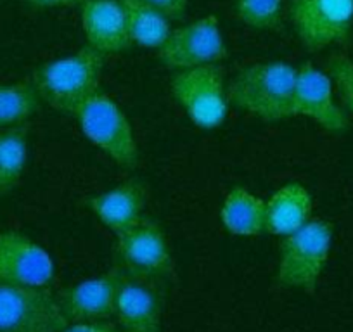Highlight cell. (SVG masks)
<instances>
[{
  "mask_svg": "<svg viewBox=\"0 0 353 332\" xmlns=\"http://www.w3.org/2000/svg\"><path fill=\"white\" fill-rule=\"evenodd\" d=\"M104 54L87 45L71 56L52 61L33 73V87L49 106L64 114H74L99 92Z\"/></svg>",
  "mask_w": 353,
  "mask_h": 332,
  "instance_id": "cell-1",
  "label": "cell"
},
{
  "mask_svg": "<svg viewBox=\"0 0 353 332\" xmlns=\"http://www.w3.org/2000/svg\"><path fill=\"white\" fill-rule=\"evenodd\" d=\"M298 68L286 63L251 64L232 80L227 99L265 121L294 116Z\"/></svg>",
  "mask_w": 353,
  "mask_h": 332,
  "instance_id": "cell-2",
  "label": "cell"
},
{
  "mask_svg": "<svg viewBox=\"0 0 353 332\" xmlns=\"http://www.w3.org/2000/svg\"><path fill=\"white\" fill-rule=\"evenodd\" d=\"M332 225L325 220H308L301 229L284 237L277 279L286 287H301L312 294L329 258Z\"/></svg>",
  "mask_w": 353,
  "mask_h": 332,
  "instance_id": "cell-3",
  "label": "cell"
},
{
  "mask_svg": "<svg viewBox=\"0 0 353 332\" xmlns=\"http://www.w3.org/2000/svg\"><path fill=\"white\" fill-rule=\"evenodd\" d=\"M117 265L128 276L165 284L175 277L172 253L158 222L141 218L117 236Z\"/></svg>",
  "mask_w": 353,
  "mask_h": 332,
  "instance_id": "cell-4",
  "label": "cell"
},
{
  "mask_svg": "<svg viewBox=\"0 0 353 332\" xmlns=\"http://www.w3.org/2000/svg\"><path fill=\"white\" fill-rule=\"evenodd\" d=\"M88 141L125 168L137 165V142L123 111L108 94L96 92L77 113Z\"/></svg>",
  "mask_w": 353,
  "mask_h": 332,
  "instance_id": "cell-5",
  "label": "cell"
},
{
  "mask_svg": "<svg viewBox=\"0 0 353 332\" xmlns=\"http://www.w3.org/2000/svg\"><path fill=\"white\" fill-rule=\"evenodd\" d=\"M172 92L176 103L199 128H216L229 111L223 70L216 64L181 70L172 78Z\"/></svg>",
  "mask_w": 353,
  "mask_h": 332,
  "instance_id": "cell-6",
  "label": "cell"
},
{
  "mask_svg": "<svg viewBox=\"0 0 353 332\" xmlns=\"http://www.w3.org/2000/svg\"><path fill=\"white\" fill-rule=\"evenodd\" d=\"M66 325L46 287L0 284V332H61Z\"/></svg>",
  "mask_w": 353,
  "mask_h": 332,
  "instance_id": "cell-7",
  "label": "cell"
},
{
  "mask_svg": "<svg viewBox=\"0 0 353 332\" xmlns=\"http://www.w3.org/2000/svg\"><path fill=\"white\" fill-rule=\"evenodd\" d=\"M290 16L301 43L315 52L348 39L353 0H293Z\"/></svg>",
  "mask_w": 353,
  "mask_h": 332,
  "instance_id": "cell-8",
  "label": "cell"
},
{
  "mask_svg": "<svg viewBox=\"0 0 353 332\" xmlns=\"http://www.w3.org/2000/svg\"><path fill=\"white\" fill-rule=\"evenodd\" d=\"M227 54L215 16H206L173 30L158 49L159 61L172 70H191L203 64H213L225 59Z\"/></svg>",
  "mask_w": 353,
  "mask_h": 332,
  "instance_id": "cell-9",
  "label": "cell"
},
{
  "mask_svg": "<svg viewBox=\"0 0 353 332\" xmlns=\"http://www.w3.org/2000/svg\"><path fill=\"white\" fill-rule=\"evenodd\" d=\"M54 279L49 253L18 232L0 234V284L46 287Z\"/></svg>",
  "mask_w": 353,
  "mask_h": 332,
  "instance_id": "cell-10",
  "label": "cell"
},
{
  "mask_svg": "<svg viewBox=\"0 0 353 332\" xmlns=\"http://www.w3.org/2000/svg\"><path fill=\"white\" fill-rule=\"evenodd\" d=\"M123 270L114 265L97 279H88L63 289L56 296L59 310L68 324L99 322L114 315V300Z\"/></svg>",
  "mask_w": 353,
  "mask_h": 332,
  "instance_id": "cell-11",
  "label": "cell"
},
{
  "mask_svg": "<svg viewBox=\"0 0 353 332\" xmlns=\"http://www.w3.org/2000/svg\"><path fill=\"white\" fill-rule=\"evenodd\" d=\"M163 284L123 272L114 315L125 332H161Z\"/></svg>",
  "mask_w": 353,
  "mask_h": 332,
  "instance_id": "cell-12",
  "label": "cell"
},
{
  "mask_svg": "<svg viewBox=\"0 0 353 332\" xmlns=\"http://www.w3.org/2000/svg\"><path fill=\"white\" fill-rule=\"evenodd\" d=\"M294 114L312 118L329 132H343L348 127L345 113L339 110L332 97L331 78L312 63H305L298 68Z\"/></svg>",
  "mask_w": 353,
  "mask_h": 332,
  "instance_id": "cell-13",
  "label": "cell"
},
{
  "mask_svg": "<svg viewBox=\"0 0 353 332\" xmlns=\"http://www.w3.org/2000/svg\"><path fill=\"white\" fill-rule=\"evenodd\" d=\"M81 26L88 45L104 56L125 50L132 43L121 0H83Z\"/></svg>",
  "mask_w": 353,
  "mask_h": 332,
  "instance_id": "cell-14",
  "label": "cell"
},
{
  "mask_svg": "<svg viewBox=\"0 0 353 332\" xmlns=\"http://www.w3.org/2000/svg\"><path fill=\"white\" fill-rule=\"evenodd\" d=\"M145 198L148 191L144 184L130 180L96 196L88 201V205L97 218L118 236L142 218L141 213L145 205Z\"/></svg>",
  "mask_w": 353,
  "mask_h": 332,
  "instance_id": "cell-15",
  "label": "cell"
},
{
  "mask_svg": "<svg viewBox=\"0 0 353 332\" xmlns=\"http://www.w3.org/2000/svg\"><path fill=\"white\" fill-rule=\"evenodd\" d=\"M312 196L300 184H288L265 203V230L274 236H291L310 220Z\"/></svg>",
  "mask_w": 353,
  "mask_h": 332,
  "instance_id": "cell-16",
  "label": "cell"
},
{
  "mask_svg": "<svg viewBox=\"0 0 353 332\" xmlns=\"http://www.w3.org/2000/svg\"><path fill=\"white\" fill-rule=\"evenodd\" d=\"M223 227L234 236H260L265 230V201L243 187H234L220 209Z\"/></svg>",
  "mask_w": 353,
  "mask_h": 332,
  "instance_id": "cell-17",
  "label": "cell"
},
{
  "mask_svg": "<svg viewBox=\"0 0 353 332\" xmlns=\"http://www.w3.org/2000/svg\"><path fill=\"white\" fill-rule=\"evenodd\" d=\"M127 12L132 43L148 49H159L168 39L170 19L149 0H121Z\"/></svg>",
  "mask_w": 353,
  "mask_h": 332,
  "instance_id": "cell-18",
  "label": "cell"
},
{
  "mask_svg": "<svg viewBox=\"0 0 353 332\" xmlns=\"http://www.w3.org/2000/svg\"><path fill=\"white\" fill-rule=\"evenodd\" d=\"M26 127H14L0 134V196L18 185L26 165Z\"/></svg>",
  "mask_w": 353,
  "mask_h": 332,
  "instance_id": "cell-19",
  "label": "cell"
},
{
  "mask_svg": "<svg viewBox=\"0 0 353 332\" xmlns=\"http://www.w3.org/2000/svg\"><path fill=\"white\" fill-rule=\"evenodd\" d=\"M37 97L33 83L0 87V127L25 121L37 110Z\"/></svg>",
  "mask_w": 353,
  "mask_h": 332,
  "instance_id": "cell-20",
  "label": "cell"
},
{
  "mask_svg": "<svg viewBox=\"0 0 353 332\" xmlns=\"http://www.w3.org/2000/svg\"><path fill=\"white\" fill-rule=\"evenodd\" d=\"M237 16L258 30L279 28L283 21V0H237Z\"/></svg>",
  "mask_w": 353,
  "mask_h": 332,
  "instance_id": "cell-21",
  "label": "cell"
},
{
  "mask_svg": "<svg viewBox=\"0 0 353 332\" xmlns=\"http://www.w3.org/2000/svg\"><path fill=\"white\" fill-rule=\"evenodd\" d=\"M327 71L345 106L353 113V61L345 54H334L329 57Z\"/></svg>",
  "mask_w": 353,
  "mask_h": 332,
  "instance_id": "cell-22",
  "label": "cell"
},
{
  "mask_svg": "<svg viewBox=\"0 0 353 332\" xmlns=\"http://www.w3.org/2000/svg\"><path fill=\"white\" fill-rule=\"evenodd\" d=\"M168 19H181L188 9L189 0H149Z\"/></svg>",
  "mask_w": 353,
  "mask_h": 332,
  "instance_id": "cell-23",
  "label": "cell"
},
{
  "mask_svg": "<svg viewBox=\"0 0 353 332\" xmlns=\"http://www.w3.org/2000/svg\"><path fill=\"white\" fill-rule=\"evenodd\" d=\"M61 332H121L120 329L113 327L111 324L103 322H83V324H73L70 327H64Z\"/></svg>",
  "mask_w": 353,
  "mask_h": 332,
  "instance_id": "cell-24",
  "label": "cell"
},
{
  "mask_svg": "<svg viewBox=\"0 0 353 332\" xmlns=\"http://www.w3.org/2000/svg\"><path fill=\"white\" fill-rule=\"evenodd\" d=\"M26 2L37 8H74L83 4V0H26Z\"/></svg>",
  "mask_w": 353,
  "mask_h": 332,
  "instance_id": "cell-25",
  "label": "cell"
}]
</instances>
